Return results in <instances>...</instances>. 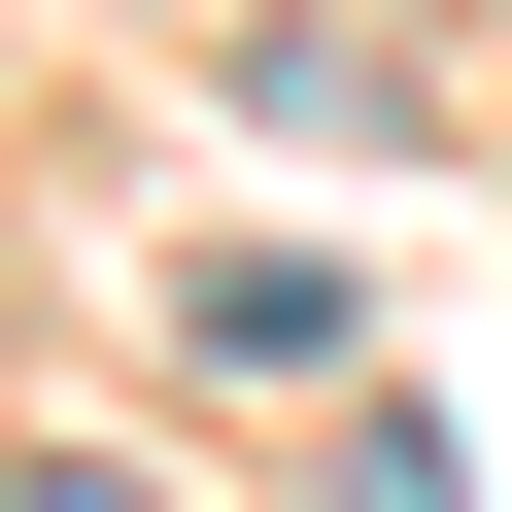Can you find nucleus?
<instances>
[{"mask_svg":"<svg viewBox=\"0 0 512 512\" xmlns=\"http://www.w3.org/2000/svg\"><path fill=\"white\" fill-rule=\"evenodd\" d=\"M0 512H171V478H103V444H35V478H0Z\"/></svg>","mask_w":512,"mask_h":512,"instance_id":"nucleus-2","label":"nucleus"},{"mask_svg":"<svg viewBox=\"0 0 512 512\" xmlns=\"http://www.w3.org/2000/svg\"><path fill=\"white\" fill-rule=\"evenodd\" d=\"M342 512H478V478H444V444H410V410H342Z\"/></svg>","mask_w":512,"mask_h":512,"instance_id":"nucleus-1","label":"nucleus"}]
</instances>
